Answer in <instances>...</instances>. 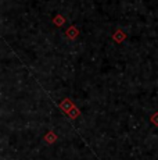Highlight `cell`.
<instances>
[{
  "instance_id": "277c9868",
  "label": "cell",
  "mask_w": 158,
  "mask_h": 160,
  "mask_svg": "<svg viewBox=\"0 0 158 160\" xmlns=\"http://www.w3.org/2000/svg\"><path fill=\"white\" fill-rule=\"evenodd\" d=\"M151 122H153V124H156V125H158V113H156V116L151 117Z\"/></svg>"
},
{
  "instance_id": "3957f363",
  "label": "cell",
  "mask_w": 158,
  "mask_h": 160,
  "mask_svg": "<svg viewBox=\"0 0 158 160\" xmlns=\"http://www.w3.org/2000/svg\"><path fill=\"white\" fill-rule=\"evenodd\" d=\"M68 114H69V117H71V118H75V117H77V116L79 114V110H78V109H75V107H74V109H72L71 112L68 113Z\"/></svg>"
},
{
  "instance_id": "6da1fadb",
  "label": "cell",
  "mask_w": 158,
  "mask_h": 160,
  "mask_svg": "<svg viewBox=\"0 0 158 160\" xmlns=\"http://www.w3.org/2000/svg\"><path fill=\"white\" fill-rule=\"evenodd\" d=\"M60 107H61L65 113H69L72 109H74V104H72V102L69 99H64L63 102L60 103Z\"/></svg>"
},
{
  "instance_id": "7a4b0ae2",
  "label": "cell",
  "mask_w": 158,
  "mask_h": 160,
  "mask_svg": "<svg viewBox=\"0 0 158 160\" xmlns=\"http://www.w3.org/2000/svg\"><path fill=\"white\" fill-rule=\"evenodd\" d=\"M44 139H46L49 143H51V142H53V141H56V135H54L53 132H49V134H47V137H44Z\"/></svg>"
}]
</instances>
